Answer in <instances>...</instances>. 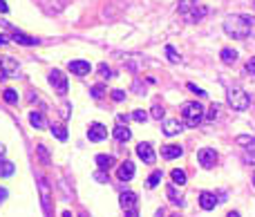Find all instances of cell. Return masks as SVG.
<instances>
[{
  "label": "cell",
  "mask_w": 255,
  "mask_h": 217,
  "mask_svg": "<svg viewBox=\"0 0 255 217\" xmlns=\"http://www.w3.org/2000/svg\"><path fill=\"white\" fill-rule=\"evenodd\" d=\"M224 31L235 40L255 38V16H244V13H233L224 18Z\"/></svg>",
  "instance_id": "1"
},
{
  "label": "cell",
  "mask_w": 255,
  "mask_h": 217,
  "mask_svg": "<svg viewBox=\"0 0 255 217\" xmlns=\"http://www.w3.org/2000/svg\"><path fill=\"white\" fill-rule=\"evenodd\" d=\"M179 112H181V119H184L181 123L188 125V128H197L204 121V108L197 101H186Z\"/></svg>",
  "instance_id": "2"
},
{
  "label": "cell",
  "mask_w": 255,
  "mask_h": 217,
  "mask_svg": "<svg viewBox=\"0 0 255 217\" xmlns=\"http://www.w3.org/2000/svg\"><path fill=\"white\" fill-rule=\"evenodd\" d=\"M229 106L233 108V110H238V112H244L249 106H251V99H249V94L244 92V90H240V88H231L229 90Z\"/></svg>",
  "instance_id": "3"
},
{
  "label": "cell",
  "mask_w": 255,
  "mask_h": 217,
  "mask_svg": "<svg viewBox=\"0 0 255 217\" xmlns=\"http://www.w3.org/2000/svg\"><path fill=\"white\" fill-rule=\"evenodd\" d=\"M18 70H20V65H18L16 58L0 56V81L9 79V76H13V74H18Z\"/></svg>",
  "instance_id": "4"
},
{
  "label": "cell",
  "mask_w": 255,
  "mask_h": 217,
  "mask_svg": "<svg viewBox=\"0 0 255 217\" xmlns=\"http://www.w3.org/2000/svg\"><path fill=\"white\" fill-rule=\"evenodd\" d=\"M49 85H52L54 90H56L58 94H67V76L63 74L61 70H52L49 72Z\"/></svg>",
  "instance_id": "5"
},
{
  "label": "cell",
  "mask_w": 255,
  "mask_h": 217,
  "mask_svg": "<svg viewBox=\"0 0 255 217\" xmlns=\"http://www.w3.org/2000/svg\"><path fill=\"white\" fill-rule=\"evenodd\" d=\"M197 159H199L202 168H213V166L217 164V152L213 150V148H202V150L197 152Z\"/></svg>",
  "instance_id": "6"
},
{
  "label": "cell",
  "mask_w": 255,
  "mask_h": 217,
  "mask_svg": "<svg viewBox=\"0 0 255 217\" xmlns=\"http://www.w3.org/2000/svg\"><path fill=\"white\" fill-rule=\"evenodd\" d=\"M108 137V128L103 123H90V128H88V139L90 141H94V143H99V141H103V139Z\"/></svg>",
  "instance_id": "7"
},
{
  "label": "cell",
  "mask_w": 255,
  "mask_h": 217,
  "mask_svg": "<svg viewBox=\"0 0 255 217\" xmlns=\"http://www.w3.org/2000/svg\"><path fill=\"white\" fill-rule=\"evenodd\" d=\"M136 157H139L141 161H145V164H154V159H157L152 146H150V143H143V141L136 146Z\"/></svg>",
  "instance_id": "8"
},
{
  "label": "cell",
  "mask_w": 255,
  "mask_h": 217,
  "mask_svg": "<svg viewBox=\"0 0 255 217\" xmlns=\"http://www.w3.org/2000/svg\"><path fill=\"white\" fill-rule=\"evenodd\" d=\"M217 204H220V197H217L215 193H208V191H204L202 195H199V206H202L204 211H213Z\"/></svg>",
  "instance_id": "9"
},
{
  "label": "cell",
  "mask_w": 255,
  "mask_h": 217,
  "mask_svg": "<svg viewBox=\"0 0 255 217\" xmlns=\"http://www.w3.org/2000/svg\"><path fill=\"white\" fill-rule=\"evenodd\" d=\"M67 70H70L72 74H76V76H85V74H90L92 65H90L88 61H70L67 63Z\"/></svg>",
  "instance_id": "10"
},
{
  "label": "cell",
  "mask_w": 255,
  "mask_h": 217,
  "mask_svg": "<svg viewBox=\"0 0 255 217\" xmlns=\"http://www.w3.org/2000/svg\"><path fill=\"white\" fill-rule=\"evenodd\" d=\"M181 130H184V123H181L179 119H166L163 121V134H166V137H175V134H179Z\"/></svg>",
  "instance_id": "11"
},
{
  "label": "cell",
  "mask_w": 255,
  "mask_h": 217,
  "mask_svg": "<svg viewBox=\"0 0 255 217\" xmlns=\"http://www.w3.org/2000/svg\"><path fill=\"white\" fill-rule=\"evenodd\" d=\"M40 4H43V9L47 13H61L65 9L67 0H40Z\"/></svg>",
  "instance_id": "12"
},
{
  "label": "cell",
  "mask_w": 255,
  "mask_h": 217,
  "mask_svg": "<svg viewBox=\"0 0 255 217\" xmlns=\"http://www.w3.org/2000/svg\"><path fill=\"white\" fill-rule=\"evenodd\" d=\"M117 177H119L121 182H130V179L134 177V164H132V161H124V164L119 166V170H117Z\"/></svg>",
  "instance_id": "13"
},
{
  "label": "cell",
  "mask_w": 255,
  "mask_h": 217,
  "mask_svg": "<svg viewBox=\"0 0 255 217\" xmlns=\"http://www.w3.org/2000/svg\"><path fill=\"white\" fill-rule=\"evenodd\" d=\"M119 202H121V209L124 211H134L136 209V193H132V191L121 193Z\"/></svg>",
  "instance_id": "14"
},
{
  "label": "cell",
  "mask_w": 255,
  "mask_h": 217,
  "mask_svg": "<svg viewBox=\"0 0 255 217\" xmlns=\"http://www.w3.org/2000/svg\"><path fill=\"white\" fill-rule=\"evenodd\" d=\"M181 155H184V148L175 146V143L161 148V157H163V159H177V157H181Z\"/></svg>",
  "instance_id": "15"
},
{
  "label": "cell",
  "mask_w": 255,
  "mask_h": 217,
  "mask_svg": "<svg viewBox=\"0 0 255 217\" xmlns=\"http://www.w3.org/2000/svg\"><path fill=\"white\" fill-rule=\"evenodd\" d=\"M112 134H115V139L117 141H121V143H126V141H130V137H132V132H130V128L124 123H119L115 130H112Z\"/></svg>",
  "instance_id": "16"
},
{
  "label": "cell",
  "mask_w": 255,
  "mask_h": 217,
  "mask_svg": "<svg viewBox=\"0 0 255 217\" xmlns=\"http://www.w3.org/2000/svg\"><path fill=\"white\" fill-rule=\"evenodd\" d=\"M38 188H40V200H43V209L49 211V184L45 182V177H38Z\"/></svg>",
  "instance_id": "17"
},
{
  "label": "cell",
  "mask_w": 255,
  "mask_h": 217,
  "mask_svg": "<svg viewBox=\"0 0 255 217\" xmlns=\"http://www.w3.org/2000/svg\"><path fill=\"white\" fill-rule=\"evenodd\" d=\"M13 43H18V45H27V47H29V45H38V40L34 38V36H27V34H22V31H13Z\"/></svg>",
  "instance_id": "18"
},
{
  "label": "cell",
  "mask_w": 255,
  "mask_h": 217,
  "mask_svg": "<svg viewBox=\"0 0 255 217\" xmlns=\"http://www.w3.org/2000/svg\"><path fill=\"white\" fill-rule=\"evenodd\" d=\"M97 166L103 170V173H108V170L115 166V157L112 155H99L97 157Z\"/></svg>",
  "instance_id": "19"
},
{
  "label": "cell",
  "mask_w": 255,
  "mask_h": 217,
  "mask_svg": "<svg viewBox=\"0 0 255 217\" xmlns=\"http://www.w3.org/2000/svg\"><path fill=\"white\" fill-rule=\"evenodd\" d=\"M220 58L226 63V65H235V61H238V52H235V49H231V47H224L220 52Z\"/></svg>",
  "instance_id": "20"
},
{
  "label": "cell",
  "mask_w": 255,
  "mask_h": 217,
  "mask_svg": "<svg viewBox=\"0 0 255 217\" xmlns=\"http://www.w3.org/2000/svg\"><path fill=\"white\" fill-rule=\"evenodd\" d=\"M29 123L34 125L36 130H40V128H45V116H43V112H29Z\"/></svg>",
  "instance_id": "21"
},
{
  "label": "cell",
  "mask_w": 255,
  "mask_h": 217,
  "mask_svg": "<svg viewBox=\"0 0 255 217\" xmlns=\"http://www.w3.org/2000/svg\"><path fill=\"white\" fill-rule=\"evenodd\" d=\"M244 161L255 166V139L251 143H247V148H244Z\"/></svg>",
  "instance_id": "22"
},
{
  "label": "cell",
  "mask_w": 255,
  "mask_h": 217,
  "mask_svg": "<svg viewBox=\"0 0 255 217\" xmlns=\"http://www.w3.org/2000/svg\"><path fill=\"white\" fill-rule=\"evenodd\" d=\"M170 177H172V184H175V186H184L186 179H188V177H186V173H184L181 168H175V170H172Z\"/></svg>",
  "instance_id": "23"
},
{
  "label": "cell",
  "mask_w": 255,
  "mask_h": 217,
  "mask_svg": "<svg viewBox=\"0 0 255 217\" xmlns=\"http://www.w3.org/2000/svg\"><path fill=\"white\" fill-rule=\"evenodd\" d=\"M195 7H197V0H179V7L177 9H179V13L186 16V13H190Z\"/></svg>",
  "instance_id": "24"
},
{
  "label": "cell",
  "mask_w": 255,
  "mask_h": 217,
  "mask_svg": "<svg viewBox=\"0 0 255 217\" xmlns=\"http://www.w3.org/2000/svg\"><path fill=\"white\" fill-rule=\"evenodd\" d=\"M13 170H16V166L11 161H0V177H11Z\"/></svg>",
  "instance_id": "25"
},
{
  "label": "cell",
  "mask_w": 255,
  "mask_h": 217,
  "mask_svg": "<svg viewBox=\"0 0 255 217\" xmlns=\"http://www.w3.org/2000/svg\"><path fill=\"white\" fill-rule=\"evenodd\" d=\"M161 179H163V173H161V170H154V173L148 177V182H145V186H148V188H157Z\"/></svg>",
  "instance_id": "26"
},
{
  "label": "cell",
  "mask_w": 255,
  "mask_h": 217,
  "mask_svg": "<svg viewBox=\"0 0 255 217\" xmlns=\"http://www.w3.org/2000/svg\"><path fill=\"white\" fill-rule=\"evenodd\" d=\"M206 13H208V9L206 7H195L193 9V13H186V18H188V20L190 22H195V20H199V18H202V16H206Z\"/></svg>",
  "instance_id": "27"
},
{
  "label": "cell",
  "mask_w": 255,
  "mask_h": 217,
  "mask_svg": "<svg viewBox=\"0 0 255 217\" xmlns=\"http://www.w3.org/2000/svg\"><path fill=\"white\" fill-rule=\"evenodd\" d=\"M2 97H4V101H7V103H11V106H16V103H18V92H16V90H11V88H7V90H4V92H2Z\"/></svg>",
  "instance_id": "28"
},
{
  "label": "cell",
  "mask_w": 255,
  "mask_h": 217,
  "mask_svg": "<svg viewBox=\"0 0 255 217\" xmlns=\"http://www.w3.org/2000/svg\"><path fill=\"white\" fill-rule=\"evenodd\" d=\"M168 197H170V202L175 206H184V197L181 195H177V191H175V186H170L168 188Z\"/></svg>",
  "instance_id": "29"
},
{
  "label": "cell",
  "mask_w": 255,
  "mask_h": 217,
  "mask_svg": "<svg viewBox=\"0 0 255 217\" xmlns=\"http://www.w3.org/2000/svg\"><path fill=\"white\" fill-rule=\"evenodd\" d=\"M52 134L58 139V141H65L67 139V130L63 125H52Z\"/></svg>",
  "instance_id": "30"
},
{
  "label": "cell",
  "mask_w": 255,
  "mask_h": 217,
  "mask_svg": "<svg viewBox=\"0 0 255 217\" xmlns=\"http://www.w3.org/2000/svg\"><path fill=\"white\" fill-rule=\"evenodd\" d=\"M166 56H168V61H170V63H179L181 61V56L175 52V47H172V45H168V47H166Z\"/></svg>",
  "instance_id": "31"
},
{
  "label": "cell",
  "mask_w": 255,
  "mask_h": 217,
  "mask_svg": "<svg viewBox=\"0 0 255 217\" xmlns=\"http://www.w3.org/2000/svg\"><path fill=\"white\" fill-rule=\"evenodd\" d=\"M217 116H220V106H215V103H213V106H211V110H208V114H204V119H208V121H215Z\"/></svg>",
  "instance_id": "32"
},
{
  "label": "cell",
  "mask_w": 255,
  "mask_h": 217,
  "mask_svg": "<svg viewBox=\"0 0 255 217\" xmlns=\"http://www.w3.org/2000/svg\"><path fill=\"white\" fill-rule=\"evenodd\" d=\"M130 119H134V121H139V123H143V121L148 119V112H145V110H134V112L130 114Z\"/></svg>",
  "instance_id": "33"
},
{
  "label": "cell",
  "mask_w": 255,
  "mask_h": 217,
  "mask_svg": "<svg viewBox=\"0 0 255 217\" xmlns=\"http://www.w3.org/2000/svg\"><path fill=\"white\" fill-rule=\"evenodd\" d=\"M103 92H106V88H103L101 83H99V85H94V88L90 90V94H92V99H101V97H103Z\"/></svg>",
  "instance_id": "34"
},
{
  "label": "cell",
  "mask_w": 255,
  "mask_h": 217,
  "mask_svg": "<svg viewBox=\"0 0 255 217\" xmlns=\"http://www.w3.org/2000/svg\"><path fill=\"white\" fill-rule=\"evenodd\" d=\"M99 72H101L103 79H112V70L106 65V63H101V65H99Z\"/></svg>",
  "instance_id": "35"
},
{
  "label": "cell",
  "mask_w": 255,
  "mask_h": 217,
  "mask_svg": "<svg viewBox=\"0 0 255 217\" xmlns=\"http://www.w3.org/2000/svg\"><path fill=\"white\" fill-rule=\"evenodd\" d=\"M152 119H157V121L163 119V108L161 106H152Z\"/></svg>",
  "instance_id": "36"
},
{
  "label": "cell",
  "mask_w": 255,
  "mask_h": 217,
  "mask_svg": "<svg viewBox=\"0 0 255 217\" xmlns=\"http://www.w3.org/2000/svg\"><path fill=\"white\" fill-rule=\"evenodd\" d=\"M38 155H40V159H43V164H49V155H47V148L40 143L38 146Z\"/></svg>",
  "instance_id": "37"
},
{
  "label": "cell",
  "mask_w": 255,
  "mask_h": 217,
  "mask_svg": "<svg viewBox=\"0 0 255 217\" xmlns=\"http://www.w3.org/2000/svg\"><path fill=\"white\" fill-rule=\"evenodd\" d=\"M188 90H190V92H195V94H197V97H208V94L206 92H204V90L202 88H197V85H195V83H188Z\"/></svg>",
  "instance_id": "38"
},
{
  "label": "cell",
  "mask_w": 255,
  "mask_h": 217,
  "mask_svg": "<svg viewBox=\"0 0 255 217\" xmlns=\"http://www.w3.org/2000/svg\"><path fill=\"white\" fill-rule=\"evenodd\" d=\"M112 99H115L117 103L126 101V92H124V90H115V92H112Z\"/></svg>",
  "instance_id": "39"
},
{
  "label": "cell",
  "mask_w": 255,
  "mask_h": 217,
  "mask_svg": "<svg viewBox=\"0 0 255 217\" xmlns=\"http://www.w3.org/2000/svg\"><path fill=\"white\" fill-rule=\"evenodd\" d=\"M247 70L251 72V74H255V56H253V58H249V61H247Z\"/></svg>",
  "instance_id": "40"
},
{
  "label": "cell",
  "mask_w": 255,
  "mask_h": 217,
  "mask_svg": "<svg viewBox=\"0 0 255 217\" xmlns=\"http://www.w3.org/2000/svg\"><path fill=\"white\" fill-rule=\"evenodd\" d=\"M94 179H97V182H108V175L106 173H97V175H94Z\"/></svg>",
  "instance_id": "41"
},
{
  "label": "cell",
  "mask_w": 255,
  "mask_h": 217,
  "mask_svg": "<svg viewBox=\"0 0 255 217\" xmlns=\"http://www.w3.org/2000/svg\"><path fill=\"white\" fill-rule=\"evenodd\" d=\"M7 195H9V193H7V188H2V186H0V202H4V200H7Z\"/></svg>",
  "instance_id": "42"
},
{
  "label": "cell",
  "mask_w": 255,
  "mask_h": 217,
  "mask_svg": "<svg viewBox=\"0 0 255 217\" xmlns=\"http://www.w3.org/2000/svg\"><path fill=\"white\" fill-rule=\"evenodd\" d=\"M130 121V114H119V123H128Z\"/></svg>",
  "instance_id": "43"
},
{
  "label": "cell",
  "mask_w": 255,
  "mask_h": 217,
  "mask_svg": "<svg viewBox=\"0 0 255 217\" xmlns=\"http://www.w3.org/2000/svg\"><path fill=\"white\" fill-rule=\"evenodd\" d=\"M0 11H2V13L9 11V7H7V2H4V0H0Z\"/></svg>",
  "instance_id": "44"
},
{
  "label": "cell",
  "mask_w": 255,
  "mask_h": 217,
  "mask_svg": "<svg viewBox=\"0 0 255 217\" xmlns=\"http://www.w3.org/2000/svg\"><path fill=\"white\" fill-rule=\"evenodd\" d=\"M126 217H139V213H136V209L134 211H126Z\"/></svg>",
  "instance_id": "45"
},
{
  "label": "cell",
  "mask_w": 255,
  "mask_h": 217,
  "mask_svg": "<svg viewBox=\"0 0 255 217\" xmlns=\"http://www.w3.org/2000/svg\"><path fill=\"white\" fill-rule=\"evenodd\" d=\"M7 43H9V38H7V36L0 34V45H7Z\"/></svg>",
  "instance_id": "46"
},
{
  "label": "cell",
  "mask_w": 255,
  "mask_h": 217,
  "mask_svg": "<svg viewBox=\"0 0 255 217\" xmlns=\"http://www.w3.org/2000/svg\"><path fill=\"white\" fill-rule=\"evenodd\" d=\"M63 217H72V213L70 211H63Z\"/></svg>",
  "instance_id": "47"
},
{
  "label": "cell",
  "mask_w": 255,
  "mask_h": 217,
  "mask_svg": "<svg viewBox=\"0 0 255 217\" xmlns=\"http://www.w3.org/2000/svg\"><path fill=\"white\" fill-rule=\"evenodd\" d=\"M4 155V146H2V143H0V157H2Z\"/></svg>",
  "instance_id": "48"
},
{
  "label": "cell",
  "mask_w": 255,
  "mask_h": 217,
  "mask_svg": "<svg viewBox=\"0 0 255 217\" xmlns=\"http://www.w3.org/2000/svg\"><path fill=\"white\" fill-rule=\"evenodd\" d=\"M229 217H240V213H235V211H233V213H229Z\"/></svg>",
  "instance_id": "49"
},
{
  "label": "cell",
  "mask_w": 255,
  "mask_h": 217,
  "mask_svg": "<svg viewBox=\"0 0 255 217\" xmlns=\"http://www.w3.org/2000/svg\"><path fill=\"white\" fill-rule=\"evenodd\" d=\"M170 217H179V215H170Z\"/></svg>",
  "instance_id": "50"
},
{
  "label": "cell",
  "mask_w": 255,
  "mask_h": 217,
  "mask_svg": "<svg viewBox=\"0 0 255 217\" xmlns=\"http://www.w3.org/2000/svg\"><path fill=\"white\" fill-rule=\"evenodd\" d=\"M253 184H255V175H253Z\"/></svg>",
  "instance_id": "51"
}]
</instances>
